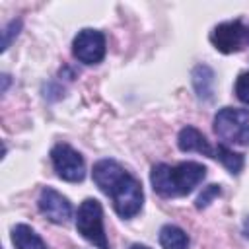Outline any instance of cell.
I'll return each instance as SVG.
<instances>
[{"label": "cell", "instance_id": "8992f818", "mask_svg": "<svg viewBox=\"0 0 249 249\" xmlns=\"http://www.w3.org/2000/svg\"><path fill=\"white\" fill-rule=\"evenodd\" d=\"M51 160L54 165V171L58 173L60 179L70 181V183H78L84 179L86 175V165H84V158L68 144H56L51 150Z\"/></svg>", "mask_w": 249, "mask_h": 249}, {"label": "cell", "instance_id": "52a82bcc", "mask_svg": "<svg viewBox=\"0 0 249 249\" xmlns=\"http://www.w3.org/2000/svg\"><path fill=\"white\" fill-rule=\"evenodd\" d=\"M74 56L84 64H97L105 56V35L97 29H82L72 43Z\"/></svg>", "mask_w": 249, "mask_h": 249}, {"label": "cell", "instance_id": "30bf717a", "mask_svg": "<svg viewBox=\"0 0 249 249\" xmlns=\"http://www.w3.org/2000/svg\"><path fill=\"white\" fill-rule=\"evenodd\" d=\"M12 241L16 249H47L43 239L35 233V230L25 224H18L12 230Z\"/></svg>", "mask_w": 249, "mask_h": 249}, {"label": "cell", "instance_id": "e0dca14e", "mask_svg": "<svg viewBox=\"0 0 249 249\" xmlns=\"http://www.w3.org/2000/svg\"><path fill=\"white\" fill-rule=\"evenodd\" d=\"M2 82H4L2 91H6V88H8V84H10V76H8V74H4V76H2Z\"/></svg>", "mask_w": 249, "mask_h": 249}, {"label": "cell", "instance_id": "d6986e66", "mask_svg": "<svg viewBox=\"0 0 249 249\" xmlns=\"http://www.w3.org/2000/svg\"><path fill=\"white\" fill-rule=\"evenodd\" d=\"M130 249H150V247H146V245H140V243H134V245H130Z\"/></svg>", "mask_w": 249, "mask_h": 249}, {"label": "cell", "instance_id": "6da1fadb", "mask_svg": "<svg viewBox=\"0 0 249 249\" xmlns=\"http://www.w3.org/2000/svg\"><path fill=\"white\" fill-rule=\"evenodd\" d=\"M93 181L95 185L111 196L113 206L121 218H132L140 212L144 202L142 185L123 169V165L115 160H99L93 165Z\"/></svg>", "mask_w": 249, "mask_h": 249}, {"label": "cell", "instance_id": "8fae6325", "mask_svg": "<svg viewBox=\"0 0 249 249\" xmlns=\"http://www.w3.org/2000/svg\"><path fill=\"white\" fill-rule=\"evenodd\" d=\"M193 86L196 89V95L200 99L212 97V86H214V72L206 64H198L193 70Z\"/></svg>", "mask_w": 249, "mask_h": 249}, {"label": "cell", "instance_id": "5b68a950", "mask_svg": "<svg viewBox=\"0 0 249 249\" xmlns=\"http://www.w3.org/2000/svg\"><path fill=\"white\" fill-rule=\"evenodd\" d=\"M210 41L220 53H226V54L237 53L245 45H249V27L245 23H241L239 19L224 21L212 29Z\"/></svg>", "mask_w": 249, "mask_h": 249}, {"label": "cell", "instance_id": "9c48e42d", "mask_svg": "<svg viewBox=\"0 0 249 249\" xmlns=\"http://www.w3.org/2000/svg\"><path fill=\"white\" fill-rule=\"evenodd\" d=\"M177 144H179V148L183 152H198V154H204V156L214 158L212 146L208 144V140L204 138V134L200 130H196L195 126L181 128L179 138H177Z\"/></svg>", "mask_w": 249, "mask_h": 249}, {"label": "cell", "instance_id": "3957f363", "mask_svg": "<svg viewBox=\"0 0 249 249\" xmlns=\"http://www.w3.org/2000/svg\"><path fill=\"white\" fill-rule=\"evenodd\" d=\"M216 134L230 144L249 146V111L237 107H224L214 117Z\"/></svg>", "mask_w": 249, "mask_h": 249}, {"label": "cell", "instance_id": "4fadbf2b", "mask_svg": "<svg viewBox=\"0 0 249 249\" xmlns=\"http://www.w3.org/2000/svg\"><path fill=\"white\" fill-rule=\"evenodd\" d=\"M214 158H218V160L222 161V165H224L230 173H239V171L243 169V163H245L243 156L237 154V152H233V150H230L226 144H218V146H216Z\"/></svg>", "mask_w": 249, "mask_h": 249}, {"label": "cell", "instance_id": "ac0fdd59", "mask_svg": "<svg viewBox=\"0 0 249 249\" xmlns=\"http://www.w3.org/2000/svg\"><path fill=\"white\" fill-rule=\"evenodd\" d=\"M243 233H245V237H249V218L243 222Z\"/></svg>", "mask_w": 249, "mask_h": 249}, {"label": "cell", "instance_id": "7a4b0ae2", "mask_svg": "<svg viewBox=\"0 0 249 249\" xmlns=\"http://www.w3.org/2000/svg\"><path fill=\"white\" fill-rule=\"evenodd\" d=\"M206 177V167L198 161H181L177 165L158 163L152 167L150 181L161 196H183L189 195Z\"/></svg>", "mask_w": 249, "mask_h": 249}, {"label": "cell", "instance_id": "5bb4252c", "mask_svg": "<svg viewBox=\"0 0 249 249\" xmlns=\"http://www.w3.org/2000/svg\"><path fill=\"white\" fill-rule=\"evenodd\" d=\"M235 95L239 101L249 105V72H243L235 80Z\"/></svg>", "mask_w": 249, "mask_h": 249}, {"label": "cell", "instance_id": "ba28073f", "mask_svg": "<svg viewBox=\"0 0 249 249\" xmlns=\"http://www.w3.org/2000/svg\"><path fill=\"white\" fill-rule=\"evenodd\" d=\"M39 210L43 216H47L51 222L54 224H64L68 222V218L72 216V206L68 202L66 196H62L58 191L51 189V187H45L39 195Z\"/></svg>", "mask_w": 249, "mask_h": 249}, {"label": "cell", "instance_id": "2e32d148", "mask_svg": "<svg viewBox=\"0 0 249 249\" xmlns=\"http://www.w3.org/2000/svg\"><path fill=\"white\" fill-rule=\"evenodd\" d=\"M19 27H21V21H19V19H14V21L8 23V27H6L4 33H2V35H4V37H2V51H6V49L10 47L12 37L19 33Z\"/></svg>", "mask_w": 249, "mask_h": 249}, {"label": "cell", "instance_id": "7c38bea8", "mask_svg": "<svg viewBox=\"0 0 249 249\" xmlns=\"http://www.w3.org/2000/svg\"><path fill=\"white\" fill-rule=\"evenodd\" d=\"M160 243L163 249H187L189 247V235L181 228L167 224L160 230Z\"/></svg>", "mask_w": 249, "mask_h": 249}, {"label": "cell", "instance_id": "277c9868", "mask_svg": "<svg viewBox=\"0 0 249 249\" xmlns=\"http://www.w3.org/2000/svg\"><path fill=\"white\" fill-rule=\"evenodd\" d=\"M76 228L97 249H109V241L103 230V210H101L99 200L86 198L80 204L78 214H76Z\"/></svg>", "mask_w": 249, "mask_h": 249}, {"label": "cell", "instance_id": "9a60e30c", "mask_svg": "<svg viewBox=\"0 0 249 249\" xmlns=\"http://www.w3.org/2000/svg\"><path fill=\"white\" fill-rule=\"evenodd\" d=\"M220 193H222V191H220V185H208V187L198 195V198H196V208H206V206L212 202V198H216Z\"/></svg>", "mask_w": 249, "mask_h": 249}]
</instances>
